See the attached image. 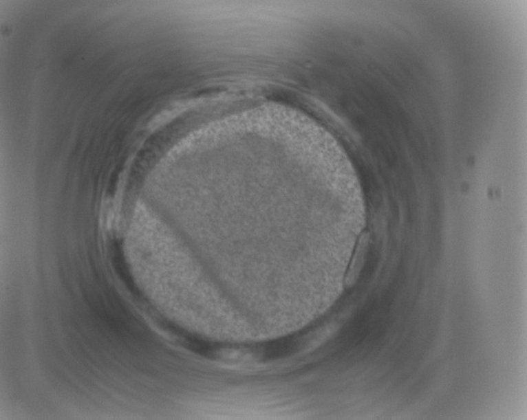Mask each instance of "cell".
Listing matches in <instances>:
<instances>
[{"label":"cell","mask_w":527,"mask_h":420,"mask_svg":"<svg viewBox=\"0 0 527 420\" xmlns=\"http://www.w3.org/2000/svg\"><path fill=\"white\" fill-rule=\"evenodd\" d=\"M369 239V234L363 233L359 239V242H358L355 255H354L348 273L346 274L345 285L347 286L355 285L358 277L360 276L361 271L364 265L365 258L367 256Z\"/></svg>","instance_id":"6da1fadb"}]
</instances>
